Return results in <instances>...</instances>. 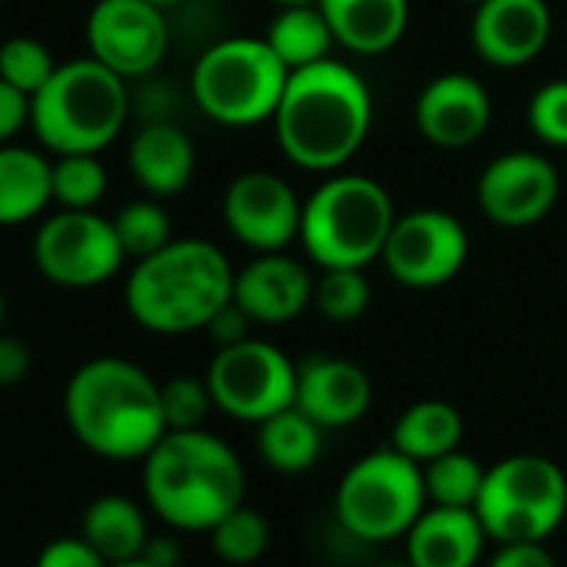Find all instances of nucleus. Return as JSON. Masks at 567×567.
<instances>
[{
	"instance_id": "1",
	"label": "nucleus",
	"mask_w": 567,
	"mask_h": 567,
	"mask_svg": "<svg viewBox=\"0 0 567 567\" xmlns=\"http://www.w3.org/2000/svg\"><path fill=\"white\" fill-rule=\"evenodd\" d=\"M270 124L284 157L305 171L334 174L364 147L374 97L351 64L328 58L291 71Z\"/></svg>"
},
{
	"instance_id": "2",
	"label": "nucleus",
	"mask_w": 567,
	"mask_h": 567,
	"mask_svg": "<svg viewBox=\"0 0 567 567\" xmlns=\"http://www.w3.org/2000/svg\"><path fill=\"white\" fill-rule=\"evenodd\" d=\"M64 417L74 437L107 461H144L167 434L161 384L124 358L81 364L64 388Z\"/></svg>"
},
{
	"instance_id": "3",
	"label": "nucleus",
	"mask_w": 567,
	"mask_h": 567,
	"mask_svg": "<svg viewBox=\"0 0 567 567\" xmlns=\"http://www.w3.org/2000/svg\"><path fill=\"white\" fill-rule=\"evenodd\" d=\"M234 301V267L227 254L204 237H174L144 260L124 284L127 315L151 334L177 338L210 324Z\"/></svg>"
},
{
	"instance_id": "4",
	"label": "nucleus",
	"mask_w": 567,
	"mask_h": 567,
	"mask_svg": "<svg viewBox=\"0 0 567 567\" xmlns=\"http://www.w3.org/2000/svg\"><path fill=\"white\" fill-rule=\"evenodd\" d=\"M244 491L237 451L204 427L167 431L144 457V497L177 530H210L244 504Z\"/></svg>"
},
{
	"instance_id": "5",
	"label": "nucleus",
	"mask_w": 567,
	"mask_h": 567,
	"mask_svg": "<svg viewBox=\"0 0 567 567\" xmlns=\"http://www.w3.org/2000/svg\"><path fill=\"white\" fill-rule=\"evenodd\" d=\"M127 114V81L91 54L58 64L54 78L31 97V131L54 157L107 151L121 137Z\"/></svg>"
},
{
	"instance_id": "6",
	"label": "nucleus",
	"mask_w": 567,
	"mask_h": 567,
	"mask_svg": "<svg viewBox=\"0 0 567 567\" xmlns=\"http://www.w3.org/2000/svg\"><path fill=\"white\" fill-rule=\"evenodd\" d=\"M394 220L398 210L381 181L334 171L305 200L298 240L321 270L368 267L381 260Z\"/></svg>"
},
{
	"instance_id": "7",
	"label": "nucleus",
	"mask_w": 567,
	"mask_h": 567,
	"mask_svg": "<svg viewBox=\"0 0 567 567\" xmlns=\"http://www.w3.org/2000/svg\"><path fill=\"white\" fill-rule=\"evenodd\" d=\"M291 68L264 38H220L190 71L197 111L224 127H257L274 121Z\"/></svg>"
},
{
	"instance_id": "8",
	"label": "nucleus",
	"mask_w": 567,
	"mask_h": 567,
	"mask_svg": "<svg viewBox=\"0 0 567 567\" xmlns=\"http://www.w3.org/2000/svg\"><path fill=\"white\" fill-rule=\"evenodd\" d=\"M424 507V467L398 447H378L354 461L334 494L338 524L364 544L404 537Z\"/></svg>"
},
{
	"instance_id": "9",
	"label": "nucleus",
	"mask_w": 567,
	"mask_h": 567,
	"mask_svg": "<svg viewBox=\"0 0 567 567\" xmlns=\"http://www.w3.org/2000/svg\"><path fill=\"white\" fill-rule=\"evenodd\" d=\"M474 514L497 544H544L567 517V474L540 454H511L487 467Z\"/></svg>"
},
{
	"instance_id": "10",
	"label": "nucleus",
	"mask_w": 567,
	"mask_h": 567,
	"mask_svg": "<svg viewBox=\"0 0 567 567\" xmlns=\"http://www.w3.org/2000/svg\"><path fill=\"white\" fill-rule=\"evenodd\" d=\"M204 378L214 408L247 424L267 421L270 414L291 408L298 398V364L277 344L257 338L217 348Z\"/></svg>"
},
{
	"instance_id": "11",
	"label": "nucleus",
	"mask_w": 567,
	"mask_h": 567,
	"mask_svg": "<svg viewBox=\"0 0 567 567\" xmlns=\"http://www.w3.org/2000/svg\"><path fill=\"white\" fill-rule=\"evenodd\" d=\"M31 254L41 277L71 291L101 288L121 274L127 260L111 217L68 207H61L38 227Z\"/></svg>"
},
{
	"instance_id": "12",
	"label": "nucleus",
	"mask_w": 567,
	"mask_h": 567,
	"mask_svg": "<svg viewBox=\"0 0 567 567\" xmlns=\"http://www.w3.org/2000/svg\"><path fill=\"white\" fill-rule=\"evenodd\" d=\"M467 254H471V237L454 214L437 207H417L398 214L381 264L404 288L427 291L454 280L464 270Z\"/></svg>"
},
{
	"instance_id": "13",
	"label": "nucleus",
	"mask_w": 567,
	"mask_h": 567,
	"mask_svg": "<svg viewBox=\"0 0 567 567\" xmlns=\"http://www.w3.org/2000/svg\"><path fill=\"white\" fill-rule=\"evenodd\" d=\"M87 54L121 74L141 81L154 74L171 48L167 14L147 0H97L84 24Z\"/></svg>"
},
{
	"instance_id": "14",
	"label": "nucleus",
	"mask_w": 567,
	"mask_h": 567,
	"mask_svg": "<svg viewBox=\"0 0 567 567\" xmlns=\"http://www.w3.org/2000/svg\"><path fill=\"white\" fill-rule=\"evenodd\" d=\"M305 200L270 171H244L224 190V224L254 254L288 250L301 237Z\"/></svg>"
},
{
	"instance_id": "15",
	"label": "nucleus",
	"mask_w": 567,
	"mask_h": 567,
	"mask_svg": "<svg viewBox=\"0 0 567 567\" xmlns=\"http://www.w3.org/2000/svg\"><path fill=\"white\" fill-rule=\"evenodd\" d=\"M560 194L557 167L537 151L497 154L477 177V207L497 227L520 230L540 224Z\"/></svg>"
},
{
	"instance_id": "16",
	"label": "nucleus",
	"mask_w": 567,
	"mask_h": 567,
	"mask_svg": "<svg viewBox=\"0 0 567 567\" xmlns=\"http://www.w3.org/2000/svg\"><path fill=\"white\" fill-rule=\"evenodd\" d=\"M417 134L444 151L471 147L484 137L491 124V94L487 87L464 71L437 74L424 84L414 104Z\"/></svg>"
},
{
	"instance_id": "17",
	"label": "nucleus",
	"mask_w": 567,
	"mask_h": 567,
	"mask_svg": "<svg viewBox=\"0 0 567 567\" xmlns=\"http://www.w3.org/2000/svg\"><path fill=\"white\" fill-rule=\"evenodd\" d=\"M234 305L254 324H288L315 305V277L288 250L257 254L234 270Z\"/></svg>"
},
{
	"instance_id": "18",
	"label": "nucleus",
	"mask_w": 567,
	"mask_h": 567,
	"mask_svg": "<svg viewBox=\"0 0 567 567\" xmlns=\"http://www.w3.org/2000/svg\"><path fill=\"white\" fill-rule=\"evenodd\" d=\"M547 0H481L471 18V44L491 68H524L550 41Z\"/></svg>"
},
{
	"instance_id": "19",
	"label": "nucleus",
	"mask_w": 567,
	"mask_h": 567,
	"mask_svg": "<svg viewBox=\"0 0 567 567\" xmlns=\"http://www.w3.org/2000/svg\"><path fill=\"white\" fill-rule=\"evenodd\" d=\"M374 388L361 364L348 358L315 354L298 364V398L295 404L318 421L324 431L358 424L371 408Z\"/></svg>"
},
{
	"instance_id": "20",
	"label": "nucleus",
	"mask_w": 567,
	"mask_h": 567,
	"mask_svg": "<svg viewBox=\"0 0 567 567\" xmlns=\"http://www.w3.org/2000/svg\"><path fill=\"white\" fill-rule=\"evenodd\" d=\"M487 530L474 507L427 504L404 534L411 567H474L484 554Z\"/></svg>"
},
{
	"instance_id": "21",
	"label": "nucleus",
	"mask_w": 567,
	"mask_h": 567,
	"mask_svg": "<svg viewBox=\"0 0 567 567\" xmlns=\"http://www.w3.org/2000/svg\"><path fill=\"white\" fill-rule=\"evenodd\" d=\"M127 164L134 181L157 200L177 197L187 190L197 171L194 141L171 121L144 124L127 147Z\"/></svg>"
},
{
	"instance_id": "22",
	"label": "nucleus",
	"mask_w": 567,
	"mask_h": 567,
	"mask_svg": "<svg viewBox=\"0 0 567 567\" xmlns=\"http://www.w3.org/2000/svg\"><path fill=\"white\" fill-rule=\"evenodd\" d=\"M338 48L374 58L401 44L411 21V0H318Z\"/></svg>"
},
{
	"instance_id": "23",
	"label": "nucleus",
	"mask_w": 567,
	"mask_h": 567,
	"mask_svg": "<svg viewBox=\"0 0 567 567\" xmlns=\"http://www.w3.org/2000/svg\"><path fill=\"white\" fill-rule=\"evenodd\" d=\"M51 167L38 147L0 144V227L31 224L54 204Z\"/></svg>"
},
{
	"instance_id": "24",
	"label": "nucleus",
	"mask_w": 567,
	"mask_h": 567,
	"mask_svg": "<svg viewBox=\"0 0 567 567\" xmlns=\"http://www.w3.org/2000/svg\"><path fill=\"white\" fill-rule=\"evenodd\" d=\"M81 537L107 560L124 564L137 560L147 547V517L124 494H104L87 504L81 520Z\"/></svg>"
},
{
	"instance_id": "25",
	"label": "nucleus",
	"mask_w": 567,
	"mask_h": 567,
	"mask_svg": "<svg viewBox=\"0 0 567 567\" xmlns=\"http://www.w3.org/2000/svg\"><path fill=\"white\" fill-rule=\"evenodd\" d=\"M324 447V427L311 421L298 404L270 414L257 424V451L277 474H305L318 464Z\"/></svg>"
},
{
	"instance_id": "26",
	"label": "nucleus",
	"mask_w": 567,
	"mask_h": 567,
	"mask_svg": "<svg viewBox=\"0 0 567 567\" xmlns=\"http://www.w3.org/2000/svg\"><path fill=\"white\" fill-rule=\"evenodd\" d=\"M461 437H464V417L454 404L417 401L394 421L391 447H398L417 464H427L447 451H457Z\"/></svg>"
},
{
	"instance_id": "27",
	"label": "nucleus",
	"mask_w": 567,
	"mask_h": 567,
	"mask_svg": "<svg viewBox=\"0 0 567 567\" xmlns=\"http://www.w3.org/2000/svg\"><path fill=\"white\" fill-rule=\"evenodd\" d=\"M264 41L274 48V54L288 64L291 71L311 68L318 61H328L334 51V31L318 4H301V8H277L270 18Z\"/></svg>"
},
{
	"instance_id": "28",
	"label": "nucleus",
	"mask_w": 567,
	"mask_h": 567,
	"mask_svg": "<svg viewBox=\"0 0 567 567\" xmlns=\"http://www.w3.org/2000/svg\"><path fill=\"white\" fill-rule=\"evenodd\" d=\"M424 467V487H427V504H441V507H474L477 494L484 487V474L487 467H481L477 457L457 451H447Z\"/></svg>"
},
{
	"instance_id": "29",
	"label": "nucleus",
	"mask_w": 567,
	"mask_h": 567,
	"mask_svg": "<svg viewBox=\"0 0 567 567\" xmlns=\"http://www.w3.org/2000/svg\"><path fill=\"white\" fill-rule=\"evenodd\" d=\"M54 204L68 210H94L107 194V167L101 154H61L51 167Z\"/></svg>"
},
{
	"instance_id": "30",
	"label": "nucleus",
	"mask_w": 567,
	"mask_h": 567,
	"mask_svg": "<svg viewBox=\"0 0 567 567\" xmlns=\"http://www.w3.org/2000/svg\"><path fill=\"white\" fill-rule=\"evenodd\" d=\"M371 305V284L364 267H324L315 277V308L334 324H354Z\"/></svg>"
},
{
	"instance_id": "31",
	"label": "nucleus",
	"mask_w": 567,
	"mask_h": 567,
	"mask_svg": "<svg viewBox=\"0 0 567 567\" xmlns=\"http://www.w3.org/2000/svg\"><path fill=\"white\" fill-rule=\"evenodd\" d=\"M210 547L220 560L227 564H254L264 557L270 544V524L260 511L240 504L230 514H224L210 530Z\"/></svg>"
},
{
	"instance_id": "32",
	"label": "nucleus",
	"mask_w": 567,
	"mask_h": 567,
	"mask_svg": "<svg viewBox=\"0 0 567 567\" xmlns=\"http://www.w3.org/2000/svg\"><path fill=\"white\" fill-rule=\"evenodd\" d=\"M114 230L124 244V254L134 257V260H144L151 257L154 250H161L164 244L174 240L171 234V217L164 210V204L157 197H141V200H131L124 204L114 217Z\"/></svg>"
},
{
	"instance_id": "33",
	"label": "nucleus",
	"mask_w": 567,
	"mask_h": 567,
	"mask_svg": "<svg viewBox=\"0 0 567 567\" xmlns=\"http://www.w3.org/2000/svg\"><path fill=\"white\" fill-rule=\"evenodd\" d=\"M54 71H58V61L51 48L38 38L21 34L0 44V78L31 97L54 78Z\"/></svg>"
},
{
	"instance_id": "34",
	"label": "nucleus",
	"mask_w": 567,
	"mask_h": 567,
	"mask_svg": "<svg viewBox=\"0 0 567 567\" xmlns=\"http://www.w3.org/2000/svg\"><path fill=\"white\" fill-rule=\"evenodd\" d=\"M161 404H164L167 431H194L204 424L207 411L214 408V398H210L207 378L177 374L161 384Z\"/></svg>"
},
{
	"instance_id": "35",
	"label": "nucleus",
	"mask_w": 567,
	"mask_h": 567,
	"mask_svg": "<svg viewBox=\"0 0 567 567\" xmlns=\"http://www.w3.org/2000/svg\"><path fill=\"white\" fill-rule=\"evenodd\" d=\"M527 127L550 147H567V81H547L530 94Z\"/></svg>"
},
{
	"instance_id": "36",
	"label": "nucleus",
	"mask_w": 567,
	"mask_h": 567,
	"mask_svg": "<svg viewBox=\"0 0 567 567\" xmlns=\"http://www.w3.org/2000/svg\"><path fill=\"white\" fill-rule=\"evenodd\" d=\"M34 567H111V564L84 537H58L38 554Z\"/></svg>"
},
{
	"instance_id": "37",
	"label": "nucleus",
	"mask_w": 567,
	"mask_h": 567,
	"mask_svg": "<svg viewBox=\"0 0 567 567\" xmlns=\"http://www.w3.org/2000/svg\"><path fill=\"white\" fill-rule=\"evenodd\" d=\"M24 127H31V94L0 78V144H11Z\"/></svg>"
},
{
	"instance_id": "38",
	"label": "nucleus",
	"mask_w": 567,
	"mask_h": 567,
	"mask_svg": "<svg viewBox=\"0 0 567 567\" xmlns=\"http://www.w3.org/2000/svg\"><path fill=\"white\" fill-rule=\"evenodd\" d=\"M250 324H254V321L230 301V305H224V308L210 318V324H207L204 331L210 334V341H214L217 348H230V344L250 338Z\"/></svg>"
},
{
	"instance_id": "39",
	"label": "nucleus",
	"mask_w": 567,
	"mask_h": 567,
	"mask_svg": "<svg viewBox=\"0 0 567 567\" xmlns=\"http://www.w3.org/2000/svg\"><path fill=\"white\" fill-rule=\"evenodd\" d=\"M31 374V348L21 338L0 334V388H14Z\"/></svg>"
},
{
	"instance_id": "40",
	"label": "nucleus",
	"mask_w": 567,
	"mask_h": 567,
	"mask_svg": "<svg viewBox=\"0 0 567 567\" xmlns=\"http://www.w3.org/2000/svg\"><path fill=\"white\" fill-rule=\"evenodd\" d=\"M487 567H557L544 544H501Z\"/></svg>"
},
{
	"instance_id": "41",
	"label": "nucleus",
	"mask_w": 567,
	"mask_h": 567,
	"mask_svg": "<svg viewBox=\"0 0 567 567\" xmlns=\"http://www.w3.org/2000/svg\"><path fill=\"white\" fill-rule=\"evenodd\" d=\"M144 560H151L154 567H177L181 564V547L174 537H147V547L141 554Z\"/></svg>"
},
{
	"instance_id": "42",
	"label": "nucleus",
	"mask_w": 567,
	"mask_h": 567,
	"mask_svg": "<svg viewBox=\"0 0 567 567\" xmlns=\"http://www.w3.org/2000/svg\"><path fill=\"white\" fill-rule=\"evenodd\" d=\"M147 4H154L157 11H164V14H171V11H177V8H184L187 0H147Z\"/></svg>"
},
{
	"instance_id": "43",
	"label": "nucleus",
	"mask_w": 567,
	"mask_h": 567,
	"mask_svg": "<svg viewBox=\"0 0 567 567\" xmlns=\"http://www.w3.org/2000/svg\"><path fill=\"white\" fill-rule=\"evenodd\" d=\"M274 8H301V4H318V0H270Z\"/></svg>"
},
{
	"instance_id": "44",
	"label": "nucleus",
	"mask_w": 567,
	"mask_h": 567,
	"mask_svg": "<svg viewBox=\"0 0 567 567\" xmlns=\"http://www.w3.org/2000/svg\"><path fill=\"white\" fill-rule=\"evenodd\" d=\"M4 321H8V298L4 288H0V334H4Z\"/></svg>"
},
{
	"instance_id": "45",
	"label": "nucleus",
	"mask_w": 567,
	"mask_h": 567,
	"mask_svg": "<svg viewBox=\"0 0 567 567\" xmlns=\"http://www.w3.org/2000/svg\"><path fill=\"white\" fill-rule=\"evenodd\" d=\"M111 567H154V564L144 560V557H137V560H124V564H111Z\"/></svg>"
},
{
	"instance_id": "46",
	"label": "nucleus",
	"mask_w": 567,
	"mask_h": 567,
	"mask_svg": "<svg viewBox=\"0 0 567 567\" xmlns=\"http://www.w3.org/2000/svg\"><path fill=\"white\" fill-rule=\"evenodd\" d=\"M381 567H411V564H381Z\"/></svg>"
},
{
	"instance_id": "47",
	"label": "nucleus",
	"mask_w": 567,
	"mask_h": 567,
	"mask_svg": "<svg viewBox=\"0 0 567 567\" xmlns=\"http://www.w3.org/2000/svg\"><path fill=\"white\" fill-rule=\"evenodd\" d=\"M464 4H474V8H477V4H481V0H464Z\"/></svg>"
}]
</instances>
